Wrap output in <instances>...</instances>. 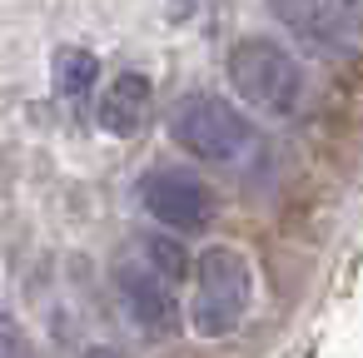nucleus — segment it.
<instances>
[{
  "instance_id": "nucleus-9",
  "label": "nucleus",
  "mask_w": 363,
  "mask_h": 358,
  "mask_svg": "<svg viewBox=\"0 0 363 358\" xmlns=\"http://www.w3.org/2000/svg\"><path fill=\"white\" fill-rule=\"evenodd\" d=\"M140 254H145V259H150L169 284H179V279L189 274V259H184V254H179V244H169V239H145V244H140Z\"/></svg>"
},
{
  "instance_id": "nucleus-4",
  "label": "nucleus",
  "mask_w": 363,
  "mask_h": 358,
  "mask_svg": "<svg viewBox=\"0 0 363 358\" xmlns=\"http://www.w3.org/2000/svg\"><path fill=\"white\" fill-rule=\"evenodd\" d=\"M140 199H145V209H150L160 224H169V229H204V224L214 219V194H209V184H204L199 174H189V169H155V174H145Z\"/></svg>"
},
{
  "instance_id": "nucleus-3",
  "label": "nucleus",
  "mask_w": 363,
  "mask_h": 358,
  "mask_svg": "<svg viewBox=\"0 0 363 358\" xmlns=\"http://www.w3.org/2000/svg\"><path fill=\"white\" fill-rule=\"evenodd\" d=\"M169 135H174V145H184L199 160H239L254 145L249 115H239L219 95H184L169 110Z\"/></svg>"
},
{
  "instance_id": "nucleus-6",
  "label": "nucleus",
  "mask_w": 363,
  "mask_h": 358,
  "mask_svg": "<svg viewBox=\"0 0 363 358\" xmlns=\"http://www.w3.org/2000/svg\"><path fill=\"white\" fill-rule=\"evenodd\" d=\"M269 11L313 50L323 55H348L358 45L353 11H343L338 0H269Z\"/></svg>"
},
{
  "instance_id": "nucleus-11",
  "label": "nucleus",
  "mask_w": 363,
  "mask_h": 358,
  "mask_svg": "<svg viewBox=\"0 0 363 358\" xmlns=\"http://www.w3.org/2000/svg\"><path fill=\"white\" fill-rule=\"evenodd\" d=\"M343 11H353V16H363V0H338Z\"/></svg>"
},
{
  "instance_id": "nucleus-1",
  "label": "nucleus",
  "mask_w": 363,
  "mask_h": 358,
  "mask_svg": "<svg viewBox=\"0 0 363 358\" xmlns=\"http://www.w3.org/2000/svg\"><path fill=\"white\" fill-rule=\"evenodd\" d=\"M254 293L249 259L229 244H214L194 259V298H189V323L204 338H224L244 323Z\"/></svg>"
},
{
  "instance_id": "nucleus-12",
  "label": "nucleus",
  "mask_w": 363,
  "mask_h": 358,
  "mask_svg": "<svg viewBox=\"0 0 363 358\" xmlns=\"http://www.w3.org/2000/svg\"><path fill=\"white\" fill-rule=\"evenodd\" d=\"M90 358H120V353H110V348H95V353H90Z\"/></svg>"
},
{
  "instance_id": "nucleus-10",
  "label": "nucleus",
  "mask_w": 363,
  "mask_h": 358,
  "mask_svg": "<svg viewBox=\"0 0 363 358\" xmlns=\"http://www.w3.org/2000/svg\"><path fill=\"white\" fill-rule=\"evenodd\" d=\"M0 358H26V333L11 313H0Z\"/></svg>"
},
{
  "instance_id": "nucleus-5",
  "label": "nucleus",
  "mask_w": 363,
  "mask_h": 358,
  "mask_svg": "<svg viewBox=\"0 0 363 358\" xmlns=\"http://www.w3.org/2000/svg\"><path fill=\"white\" fill-rule=\"evenodd\" d=\"M115 284H120V298L130 303L135 323L145 333H169L179 323V303H174V284L135 249L120 269H115Z\"/></svg>"
},
{
  "instance_id": "nucleus-8",
  "label": "nucleus",
  "mask_w": 363,
  "mask_h": 358,
  "mask_svg": "<svg viewBox=\"0 0 363 358\" xmlns=\"http://www.w3.org/2000/svg\"><path fill=\"white\" fill-rule=\"evenodd\" d=\"M95 75H100V60H95L90 50L65 45V50L55 55V90H60V100L80 105V100L95 90Z\"/></svg>"
},
{
  "instance_id": "nucleus-2",
  "label": "nucleus",
  "mask_w": 363,
  "mask_h": 358,
  "mask_svg": "<svg viewBox=\"0 0 363 358\" xmlns=\"http://www.w3.org/2000/svg\"><path fill=\"white\" fill-rule=\"evenodd\" d=\"M229 80L254 110H269V115H289L298 105V95H303L298 60L284 45L264 40V35H249V40H239L229 50Z\"/></svg>"
},
{
  "instance_id": "nucleus-7",
  "label": "nucleus",
  "mask_w": 363,
  "mask_h": 358,
  "mask_svg": "<svg viewBox=\"0 0 363 358\" xmlns=\"http://www.w3.org/2000/svg\"><path fill=\"white\" fill-rule=\"evenodd\" d=\"M145 115H150V80L135 75V70L115 75V85H110L105 100H100V125H105L110 135H135V130L145 125Z\"/></svg>"
}]
</instances>
